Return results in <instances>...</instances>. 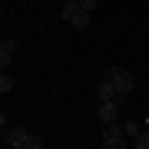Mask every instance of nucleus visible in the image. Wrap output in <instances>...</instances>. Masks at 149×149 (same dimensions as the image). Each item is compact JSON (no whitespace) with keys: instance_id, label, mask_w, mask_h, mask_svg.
<instances>
[{"instance_id":"5","label":"nucleus","mask_w":149,"mask_h":149,"mask_svg":"<svg viewBox=\"0 0 149 149\" xmlns=\"http://www.w3.org/2000/svg\"><path fill=\"white\" fill-rule=\"evenodd\" d=\"M76 13H80V0H66V3L60 7V20H66V23H73Z\"/></svg>"},{"instance_id":"6","label":"nucleus","mask_w":149,"mask_h":149,"mask_svg":"<svg viewBox=\"0 0 149 149\" xmlns=\"http://www.w3.org/2000/svg\"><path fill=\"white\" fill-rule=\"evenodd\" d=\"M73 27H76V30H86V27H90V13H86V10H80V13L73 17Z\"/></svg>"},{"instance_id":"15","label":"nucleus","mask_w":149,"mask_h":149,"mask_svg":"<svg viewBox=\"0 0 149 149\" xmlns=\"http://www.w3.org/2000/svg\"><path fill=\"white\" fill-rule=\"evenodd\" d=\"M20 149H30V146H20Z\"/></svg>"},{"instance_id":"11","label":"nucleus","mask_w":149,"mask_h":149,"mask_svg":"<svg viewBox=\"0 0 149 149\" xmlns=\"http://www.w3.org/2000/svg\"><path fill=\"white\" fill-rule=\"evenodd\" d=\"M103 149H126V139H106L103 136Z\"/></svg>"},{"instance_id":"9","label":"nucleus","mask_w":149,"mask_h":149,"mask_svg":"<svg viewBox=\"0 0 149 149\" xmlns=\"http://www.w3.org/2000/svg\"><path fill=\"white\" fill-rule=\"evenodd\" d=\"M10 90H13V80H10V73H0V93L7 96Z\"/></svg>"},{"instance_id":"3","label":"nucleus","mask_w":149,"mask_h":149,"mask_svg":"<svg viewBox=\"0 0 149 149\" xmlns=\"http://www.w3.org/2000/svg\"><path fill=\"white\" fill-rule=\"evenodd\" d=\"M27 143H30V133L23 126H10V129H7V146H10V149H20Z\"/></svg>"},{"instance_id":"13","label":"nucleus","mask_w":149,"mask_h":149,"mask_svg":"<svg viewBox=\"0 0 149 149\" xmlns=\"http://www.w3.org/2000/svg\"><path fill=\"white\" fill-rule=\"evenodd\" d=\"M80 10H86V13L96 10V0H80Z\"/></svg>"},{"instance_id":"1","label":"nucleus","mask_w":149,"mask_h":149,"mask_svg":"<svg viewBox=\"0 0 149 149\" xmlns=\"http://www.w3.org/2000/svg\"><path fill=\"white\" fill-rule=\"evenodd\" d=\"M100 80H109L113 86H116L119 96H129V93H133V73H129V70H123V66H106Z\"/></svg>"},{"instance_id":"14","label":"nucleus","mask_w":149,"mask_h":149,"mask_svg":"<svg viewBox=\"0 0 149 149\" xmlns=\"http://www.w3.org/2000/svg\"><path fill=\"white\" fill-rule=\"evenodd\" d=\"M27 146H30V149H43V139H40V136H30Z\"/></svg>"},{"instance_id":"16","label":"nucleus","mask_w":149,"mask_h":149,"mask_svg":"<svg viewBox=\"0 0 149 149\" xmlns=\"http://www.w3.org/2000/svg\"><path fill=\"white\" fill-rule=\"evenodd\" d=\"M146 123H149V119H146Z\"/></svg>"},{"instance_id":"4","label":"nucleus","mask_w":149,"mask_h":149,"mask_svg":"<svg viewBox=\"0 0 149 149\" xmlns=\"http://www.w3.org/2000/svg\"><path fill=\"white\" fill-rule=\"evenodd\" d=\"M119 103H100V123L103 126H113V123H119L116 116H119Z\"/></svg>"},{"instance_id":"12","label":"nucleus","mask_w":149,"mask_h":149,"mask_svg":"<svg viewBox=\"0 0 149 149\" xmlns=\"http://www.w3.org/2000/svg\"><path fill=\"white\" fill-rule=\"evenodd\" d=\"M133 149H149V129H143V136L133 143Z\"/></svg>"},{"instance_id":"7","label":"nucleus","mask_w":149,"mask_h":149,"mask_svg":"<svg viewBox=\"0 0 149 149\" xmlns=\"http://www.w3.org/2000/svg\"><path fill=\"white\" fill-rule=\"evenodd\" d=\"M0 47H3L7 53H17V50H20V40H17V37H3V43H0Z\"/></svg>"},{"instance_id":"2","label":"nucleus","mask_w":149,"mask_h":149,"mask_svg":"<svg viewBox=\"0 0 149 149\" xmlns=\"http://www.w3.org/2000/svg\"><path fill=\"white\" fill-rule=\"evenodd\" d=\"M96 100H100V103H119V106H123L126 96H119L116 86H113L109 80H100V83H96Z\"/></svg>"},{"instance_id":"10","label":"nucleus","mask_w":149,"mask_h":149,"mask_svg":"<svg viewBox=\"0 0 149 149\" xmlns=\"http://www.w3.org/2000/svg\"><path fill=\"white\" fill-rule=\"evenodd\" d=\"M10 63H13V53H7V50L0 47V70L7 73V70H10Z\"/></svg>"},{"instance_id":"8","label":"nucleus","mask_w":149,"mask_h":149,"mask_svg":"<svg viewBox=\"0 0 149 149\" xmlns=\"http://www.w3.org/2000/svg\"><path fill=\"white\" fill-rule=\"evenodd\" d=\"M139 136H143V129H139V123H126V139H133V143H136Z\"/></svg>"}]
</instances>
